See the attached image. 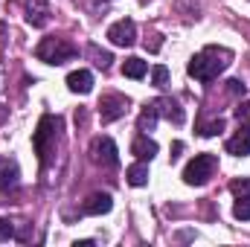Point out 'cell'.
Returning a JSON list of instances; mask_svg holds the SVG:
<instances>
[{
  "instance_id": "7a4b0ae2",
  "label": "cell",
  "mask_w": 250,
  "mask_h": 247,
  "mask_svg": "<svg viewBox=\"0 0 250 247\" xmlns=\"http://www.w3.org/2000/svg\"><path fill=\"white\" fill-rule=\"evenodd\" d=\"M56 131H59V120L47 114V117H41V123H38L35 134H32V145H35V151H38L44 166L50 163V154L56 148Z\"/></svg>"
},
{
  "instance_id": "d6986e66",
  "label": "cell",
  "mask_w": 250,
  "mask_h": 247,
  "mask_svg": "<svg viewBox=\"0 0 250 247\" xmlns=\"http://www.w3.org/2000/svg\"><path fill=\"white\" fill-rule=\"evenodd\" d=\"M233 215L239 221H250V195H239V201L233 206Z\"/></svg>"
},
{
  "instance_id": "3957f363",
  "label": "cell",
  "mask_w": 250,
  "mask_h": 247,
  "mask_svg": "<svg viewBox=\"0 0 250 247\" xmlns=\"http://www.w3.org/2000/svg\"><path fill=\"white\" fill-rule=\"evenodd\" d=\"M218 169V157L215 154H195L184 169V181L189 186H204Z\"/></svg>"
},
{
  "instance_id": "277c9868",
  "label": "cell",
  "mask_w": 250,
  "mask_h": 247,
  "mask_svg": "<svg viewBox=\"0 0 250 247\" xmlns=\"http://www.w3.org/2000/svg\"><path fill=\"white\" fill-rule=\"evenodd\" d=\"M35 56L47 64H64V62H70V59H76L79 50H76L73 44H67L64 38H44V41L38 44Z\"/></svg>"
},
{
  "instance_id": "7402d4cb",
  "label": "cell",
  "mask_w": 250,
  "mask_h": 247,
  "mask_svg": "<svg viewBox=\"0 0 250 247\" xmlns=\"http://www.w3.org/2000/svg\"><path fill=\"white\" fill-rule=\"evenodd\" d=\"M15 239V224L9 218H0V242H9Z\"/></svg>"
},
{
  "instance_id": "6da1fadb",
  "label": "cell",
  "mask_w": 250,
  "mask_h": 247,
  "mask_svg": "<svg viewBox=\"0 0 250 247\" xmlns=\"http://www.w3.org/2000/svg\"><path fill=\"white\" fill-rule=\"evenodd\" d=\"M233 62V53L230 50H224V47H204L192 62H189V76L192 79H198V82H212V79H218L227 67Z\"/></svg>"
},
{
  "instance_id": "9c48e42d",
  "label": "cell",
  "mask_w": 250,
  "mask_h": 247,
  "mask_svg": "<svg viewBox=\"0 0 250 247\" xmlns=\"http://www.w3.org/2000/svg\"><path fill=\"white\" fill-rule=\"evenodd\" d=\"M67 87L73 93H90L93 90V73L90 70H73L67 76Z\"/></svg>"
},
{
  "instance_id": "603a6c76",
  "label": "cell",
  "mask_w": 250,
  "mask_h": 247,
  "mask_svg": "<svg viewBox=\"0 0 250 247\" xmlns=\"http://www.w3.org/2000/svg\"><path fill=\"white\" fill-rule=\"evenodd\" d=\"M230 192L239 198V195H250V178H245V181H233L230 184Z\"/></svg>"
},
{
  "instance_id": "5b68a950",
  "label": "cell",
  "mask_w": 250,
  "mask_h": 247,
  "mask_svg": "<svg viewBox=\"0 0 250 247\" xmlns=\"http://www.w3.org/2000/svg\"><path fill=\"white\" fill-rule=\"evenodd\" d=\"M108 38H111L114 47H131V44L137 41V23L128 21V18L111 23V26H108Z\"/></svg>"
},
{
  "instance_id": "d4e9b609",
  "label": "cell",
  "mask_w": 250,
  "mask_h": 247,
  "mask_svg": "<svg viewBox=\"0 0 250 247\" xmlns=\"http://www.w3.org/2000/svg\"><path fill=\"white\" fill-rule=\"evenodd\" d=\"M227 93H233V96L242 93V96H245V84H242L239 79H230V82H227Z\"/></svg>"
},
{
  "instance_id": "9a60e30c",
  "label": "cell",
  "mask_w": 250,
  "mask_h": 247,
  "mask_svg": "<svg viewBox=\"0 0 250 247\" xmlns=\"http://www.w3.org/2000/svg\"><path fill=\"white\" fill-rule=\"evenodd\" d=\"M157 105L151 102V105H146L143 108V114H140V120H137V131H143V134H148V131H154V125H157Z\"/></svg>"
},
{
  "instance_id": "ba28073f",
  "label": "cell",
  "mask_w": 250,
  "mask_h": 247,
  "mask_svg": "<svg viewBox=\"0 0 250 247\" xmlns=\"http://www.w3.org/2000/svg\"><path fill=\"white\" fill-rule=\"evenodd\" d=\"M111 206H114V198L108 192H93L84 201V212L87 215H105V212H111Z\"/></svg>"
},
{
  "instance_id": "cb8c5ba5",
  "label": "cell",
  "mask_w": 250,
  "mask_h": 247,
  "mask_svg": "<svg viewBox=\"0 0 250 247\" xmlns=\"http://www.w3.org/2000/svg\"><path fill=\"white\" fill-rule=\"evenodd\" d=\"M236 117H239L242 125H250V102H242V105L236 108Z\"/></svg>"
},
{
  "instance_id": "30bf717a",
  "label": "cell",
  "mask_w": 250,
  "mask_h": 247,
  "mask_svg": "<svg viewBox=\"0 0 250 247\" xmlns=\"http://www.w3.org/2000/svg\"><path fill=\"white\" fill-rule=\"evenodd\" d=\"M227 154H236V157H248L250 154V125H245L236 137L227 140Z\"/></svg>"
},
{
  "instance_id": "4fadbf2b",
  "label": "cell",
  "mask_w": 250,
  "mask_h": 247,
  "mask_svg": "<svg viewBox=\"0 0 250 247\" xmlns=\"http://www.w3.org/2000/svg\"><path fill=\"white\" fill-rule=\"evenodd\" d=\"M26 21H29L32 26H47V21H50V6H47L44 0H32V3L26 6Z\"/></svg>"
},
{
  "instance_id": "8992f818",
  "label": "cell",
  "mask_w": 250,
  "mask_h": 247,
  "mask_svg": "<svg viewBox=\"0 0 250 247\" xmlns=\"http://www.w3.org/2000/svg\"><path fill=\"white\" fill-rule=\"evenodd\" d=\"M125 111H128V99L120 96V93H108V96H102V102H99V117H102V123L120 120V117H125Z\"/></svg>"
},
{
  "instance_id": "8fae6325",
  "label": "cell",
  "mask_w": 250,
  "mask_h": 247,
  "mask_svg": "<svg viewBox=\"0 0 250 247\" xmlns=\"http://www.w3.org/2000/svg\"><path fill=\"white\" fill-rule=\"evenodd\" d=\"M131 154H134L137 160H151V157L157 154V143H154L148 134H140V137L131 143Z\"/></svg>"
},
{
  "instance_id": "e0dca14e",
  "label": "cell",
  "mask_w": 250,
  "mask_h": 247,
  "mask_svg": "<svg viewBox=\"0 0 250 247\" xmlns=\"http://www.w3.org/2000/svg\"><path fill=\"white\" fill-rule=\"evenodd\" d=\"M146 73H148V64L143 62V59H137V56L125 59V64H123V76H128V79H143Z\"/></svg>"
},
{
  "instance_id": "2e32d148",
  "label": "cell",
  "mask_w": 250,
  "mask_h": 247,
  "mask_svg": "<svg viewBox=\"0 0 250 247\" xmlns=\"http://www.w3.org/2000/svg\"><path fill=\"white\" fill-rule=\"evenodd\" d=\"M125 181L131 186H146L148 184V166L140 160V163H134V166H128V172H125Z\"/></svg>"
},
{
  "instance_id": "484cf974",
  "label": "cell",
  "mask_w": 250,
  "mask_h": 247,
  "mask_svg": "<svg viewBox=\"0 0 250 247\" xmlns=\"http://www.w3.org/2000/svg\"><path fill=\"white\" fill-rule=\"evenodd\" d=\"M181 151H184V143H175V145H172V160H178Z\"/></svg>"
},
{
  "instance_id": "7c38bea8",
  "label": "cell",
  "mask_w": 250,
  "mask_h": 247,
  "mask_svg": "<svg viewBox=\"0 0 250 247\" xmlns=\"http://www.w3.org/2000/svg\"><path fill=\"white\" fill-rule=\"evenodd\" d=\"M157 105V114H163L169 123H175V125H181L184 120H187V114H184V108L175 102V99H157L154 102Z\"/></svg>"
},
{
  "instance_id": "44dd1931",
  "label": "cell",
  "mask_w": 250,
  "mask_h": 247,
  "mask_svg": "<svg viewBox=\"0 0 250 247\" xmlns=\"http://www.w3.org/2000/svg\"><path fill=\"white\" fill-rule=\"evenodd\" d=\"M166 82H169V70H166L163 64H157V67L151 70V84H154V87H163Z\"/></svg>"
},
{
  "instance_id": "ffe728a7",
  "label": "cell",
  "mask_w": 250,
  "mask_h": 247,
  "mask_svg": "<svg viewBox=\"0 0 250 247\" xmlns=\"http://www.w3.org/2000/svg\"><path fill=\"white\" fill-rule=\"evenodd\" d=\"M221 131H224V120H221V117H218V120H212V123H204L201 128H198V134H201V137H218Z\"/></svg>"
},
{
  "instance_id": "5bb4252c",
  "label": "cell",
  "mask_w": 250,
  "mask_h": 247,
  "mask_svg": "<svg viewBox=\"0 0 250 247\" xmlns=\"http://www.w3.org/2000/svg\"><path fill=\"white\" fill-rule=\"evenodd\" d=\"M18 178H21L18 163H15L12 157H0V181L9 186V189H15V186H18Z\"/></svg>"
},
{
  "instance_id": "52a82bcc",
  "label": "cell",
  "mask_w": 250,
  "mask_h": 247,
  "mask_svg": "<svg viewBox=\"0 0 250 247\" xmlns=\"http://www.w3.org/2000/svg\"><path fill=\"white\" fill-rule=\"evenodd\" d=\"M90 154H93L96 163H105V166H117L120 163V157H117L120 151H117V143L111 137H96L93 145H90Z\"/></svg>"
},
{
  "instance_id": "ac0fdd59",
  "label": "cell",
  "mask_w": 250,
  "mask_h": 247,
  "mask_svg": "<svg viewBox=\"0 0 250 247\" xmlns=\"http://www.w3.org/2000/svg\"><path fill=\"white\" fill-rule=\"evenodd\" d=\"M87 56L93 59V64H96V67H102V70H108V67H111V62H114V56H111L108 50H99L96 44H90V47H87Z\"/></svg>"
}]
</instances>
